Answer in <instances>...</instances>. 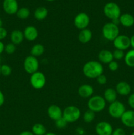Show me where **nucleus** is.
<instances>
[{"label":"nucleus","instance_id":"obj_32","mask_svg":"<svg viewBox=\"0 0 134 135\" xmlns=\"http://www.w3.org/2000/svg\"><path fill=\"white\" fill-rule=\"evenodd\" d=\"M16 51V45L13 43H8L5 46V51L7 54H13Z\"/></svg>","mask_w":134,"mask_h":135},{"label":"nucleus","instance_id":"obj_16","mask_svg":"<svg viewBox=\"0 0 134 135\" xmlns=\"http://www.w3.org/2000/svg\"><path fill=\"white\" fill-rule=\"evenodd\" d=\"M78 93L79 96L83 98H89L92 96H93L94 88L90 84H81L78 89Z\"/></svg>","mask_w":134,"mask_h":135},{"label":"nucleus","instance_id":"obj_43","mask_svg":"<svg viewBox=\"0 0 134 135\" xmlns=\"http://www.w3.org/2000/svg\"><path fill=\"white\" fill-rule=\"evenodd\" d=\"M2 26H3V21H2V20L0 18V28L3 27Z\"/></svg>","mask_w":134,"mask_h":135},{"label":"nucleus","instance_id":"obj_24","mask_svg":"<svg viewBox=\"0 0 134 135\" xmlns=\"http://www.w3.org/2000/svg\"><path fill=\"white\" fill-rule=\"evenodd\" d=\"M45 52V47L41 44H36L32 47L30 50V55L35 57L42 56Z\"/></svg>","mask_w":134,"mask_h":135},{"label":"nucleus","instance_id":"obj_46","mask_svg":"<svg viewBox=\"0 0 134 135\" xmlns=\"http://www.w3.org/2000/svg\"><path fill=\"white\" fill-rule=\"evenodd\" d=\"M131 135H134V131L133 132V133H131Z\"/></svg>","mask_w":134,"mask_h":135},{"label":"nucleus","instance_id":"obj_36","mask_svg":"<svg viewBox=\"0 0 134 135\" xmlns=\"http://www.w3.org/2000/svg\"><path fill=\"white\" fill-rule=\"evenodd\" d=\"M112 135H126V132L122 128H116L113 129Z\"/></svg>","mask_w":134,"mask_h":135},{"label":"nucleus","instance_id":"obj_11","mask_svg":"<svg viewBox=\"0 0 134 135\" xmlns=\"http://www.w3.org/2000/svg\"><path fill=\"white\" fill-rule=\"evenodd\" d=\"M112 126L107 121H100L95 126L97 135H112Z\"/></svg>","mask_w":134,"mask_h":135},{"label":"nucleus","instance_id":"obj_44","mask_svg":"<svg viewBox=\"0 0 134 135\" xmlns=\"http://www.w3.org/2000/svg\"><path fill=\"white\" fill-rule=\"evenodd\" d=\"M45 1H55V0H45Z\"/></svg>","mask_w":134,"mask_h":135},{"label":"nucleus","instance_id":"obj_10","mask_svg":"<svg viewBox=\"0 0 134 135\" xmlns=\"http://www.w3.org/2000/svg\"><path fill=\"white\" fill-rule=\"evenodd\" d=\"M112 43L115 49L125 51L130 47V38L127 35L120 34L114 40Z\"/></svg>","mask_w":134,"mask_h":135},{"label":"nucleus","instance_id":"obj_12","mask_svg":"<svg viewBox=\"0 0 134 135\" xmlns=\"http://www.w3.org/2000/svg\"><path fill=\"white\" fill-rule=\"evenodd\" d=\"M3 9L8 15H14L18 10V5L17 0H4L3 2Z\"/></svg>","mask_w":134,"mask_h":135},{"label":"nucleus","instance_id":"obj_38","mask_svg":"<svg viewBox=\"0 0 134 135\" xmlns=\"http://www.w3.org/2000/svg\"><path fill=\"white\" fill-rule=\"evenodd\" d=\"M5 103V96L3 93L0 90V107L2 106Z\"/></svg>","mask_w":134,"mask_h":135},{"label":"nucleus","instance_id":"obj_1","mask_svg":"<svg viewBox=\"0 0 134 135\" xmlns=\"http://www.w3.org/2000/svg\"><path fill=\"white\" fill-rule=\"evenodd\" d=\"M82 71L85 76L88 79H96L99 76L103 74V65L97 61H89L84 64Z\"/></svg>","mask_w":134,"mask_h":135},{"label":"nucleus","instance_id":"obj_19","mask_svg":"<svg viewBox=\"0 0 134 135\" xmlns=\"http://www.w3.org/2000/svg\"><path fill=\"white\" fill-rule=\"evenodd\" d=\"M92 37H93V33L91 30L89 28H85L80 30L78 36V39L80 43L85 44L91 40Z\"/></svg>","mask_w":134,"mask_h":135},{"label":"nucleus","instance_id":"obj_23","mask_svg":"<svg viewBox=\"0 0 134 135\" xmlns=\"http://www.w3.org/2000/svg\"><path fill=\"white\" fill-rule=\"evenodd\" d=\"M48 15V10L44 7H39L37 8L34 13V17L38 21H41L44 20Z\"/></svg>","mask_w":134,"mask_h":135},{"label":"nucleus","instance_id":"obj_34","mask_svg":"<svg viewBox=\"0 0 134 135\" xmlns=\"http://www.w3.org/2000/svg\"><path fill=\"white\" fill-rule=\"evenodd\" d=\"M96 80H97V83L100 85H105L107 83V78L104 74H102L96 79Z\"/></svg>","mask_w":134,"mask_h":135},{"label":"nucleus","instance_id":"obj_41","mask_svg":"<svg viewBox=\"0 0 134 135\" xmlns=\"http://www.w3.org/2000/svg\"><path fill=\"white\" fill-rule=\"evenodd\" d=\"M130 46L134 49V34L130 37Z\"/></svg>","mask_w":134,"mask_h":135},{"label":"nucleus","instance_id":"obj_26","mask_svg":"<svg viewBox=\"0 0 134 135\" xmlns=\"http://www.w3.org/2000/svg\"><path fill=\"white\" fill-rule=\"evenodd\" d=\"M32 132L34 135H45L47 133V129L43 124L35 123L32 126Z\"/></svg>","mask_w":134,"mask_h":135},{"label":"nucleus","instance_id":"obj_30","mask_svg":"<svg viewBox=\"0 0 134 135\" xmlns=\"http://www.w3.org/2000/svg\"><path fill=\"white\" fill-rule=\"evenodd\" d=\"M12 73V69L9 65L4 64L1 65V75L3 76H8L11 75Z\"/></svg>","mask_w":134,"mask_h":135},{"label":"nucleus","instance_id":"obj_31","mask_svg":"<svg viewBox=\"0 0 134 135\" xmlns=\"http://www.w3.org/2000/svg\"><path fill=\"white\" fill-rule=\"evenodd\" d=\"M55 124L56 127H57L58 129H64V128H65L67 126V125H68V122H67V121H66L63 117H62L61 118L59 119L58 120L55 121Z\"/></svg>","mask_w":134,"mask_h":135},{"label":"nucleus","instance_id":"obj_8","mask_svg":"<svg viewBox=\"0 0 134 135\" xmlns=\"http://www.w3.org/2000/svg\"><path fill=\"white\" fill-rule=\"evenodd\" d=\"M39 65V61L37 57H35L31 55L26 57L23 63L24 69L30 75L38 71Z\"/></svg>","mask_w":134,"mask_h":135},{"label":"nucleus","instance_id":"obj_42","mask_svg":"<svg viewBox=\"0 0 134 135\" xmlns=\"http://www.w3.org/2000/svg\"><path fill=\"white\" fill-rule=\"evenodd\" d=\"M45 135H56V134L54 133H51V132H49V133H47Z\"/></svg>","mask_w":134,"mask_h":135},{"label":"nucleus","instance_id":"obj_28","mask_svg":"<svg viewBox=\"0 0 134 135\" xmlns=\"http://www.w3.org/2000/svg\"><path fill=\"white\" fill-rule=\"evenodd\" d=\"M95 118V113L89 109L85 111L83 115V119H84V122L87 123H90L93 122Z\"/></svg>","mask_w":134,"mask_h":135},{"label":"nucleus","instance_id":"obj_21","mask_svg":"<svg viewBox=\"0 0 134 135\" xmlns=\"http://www.w3.org/2000/svg\"><path fill=\"white\" fill-rule=\"evenodd\" d=\"M24 37L23 32L21 30L16 29L13 30L10 34V40L11 43L14 44V45L20 44L23 42Z\"/></svg>","mask_w":134,"mask_h":135},{"label":"nucleus","instance_id":"obj_20","mask_svg":"<svg viewBox=\"0 0 134 135\" xmlns=\"http://www.w3.org/2000/svg\"><path fill=\"white\" fill-rule=\"evenodd\" d=\"M120 24L126 28H130L134 25V17L130 13H123L119 18Z\"/></svg>","mask_w":134,"mask_h":135},{"label":"nucleus","instance_id":"obj_17","mask_svg":"<svg viewBox=\"0 0 134 135\" xmlns=\"http://www.w3.org/2000/svg\"><path fill=\"white\" fill-rule=\"evenodd\" d=\"M24 37L25 39L30 42L35 40L38 37V29L34 26H28L24 28L23 31Z\"/></svg>","mask_w":134,"mask_h":135},{"label":"nucleus","instance_id":"obj_29","mask_svg":"<svg viewBox=\"0 0 134 135\" xmlns=\"http://www.w3.org/2000/svg\"><path fill=\"white\" fill-rule=\"evenodd\" d=\"M112 55L113 59L115 60H121V59H123L125 56L124 51L120 50H118V49H115L114 51H112Z\"/></svg>","mask_w":134,"mask_h":135},{"label":"nucleus","instance_id":"obj_27","mask_svg":"<svg viewBox=\"0 0 134 135\" xmlns=\"http://www.w3.org/2000/svg\"><path fill=\"white\" fill-rule=\"evenodd\" d=\"M17 17L20 19L24 20L26 19L29 17L30 15V11L29 10L28 8L27 7H21L20 9H18V10L17 11Z\"/></svg>","mask_w":134,"mask_h":135},{"label":"nucleus","instance_id":"obj_48","mask_svg":"<svg viewBox=\"0 0 134 135\" xmlns=\"http://www.w3.org/2000/svg\"><path fill=\"white\" fill-rule=\"evenodd\" d=\"M133 89H134V88H133Z\"/></svg>","mask_w":134,"mask_h":135},{"label":"nucleus","instance_id":"obj_33","mask_svg":"<svg viewBox=\"0 0 134 135\" xmlns=\"http://www.w3.org/2000/svg\"><path fill=\"white\" fill-rule=\"evenodd\" d=\"M108 67H109L110 71L114 72V71H116L118 69V68H119V64H118L116 61L113 60L108 64Z\"/></svg>","mask_w":134,"mask_h":135},{"label":"nucleus","instance_id":"obj_37","mask_svg":"<svg viewBox=\"0 0 134 135\" xmlns=\"http://www.w3.org/2000/svg\"><path fill=\"white\" fill-rule=\"evenodd\" d=\"M7 36V31L3 27L0 28V41L5 39Z\"/></svg>","mask_w":134,"mask_h":135},{"label":"nucleus","instance_id":"obj_6","mask_svg":"<svg viewBox=\"0 0 134 135\" xmlns=\"http://www.w3.org/2000/svg\"><path fill=\"white\" fill-rule=\"evenodd\" d=\"M126 110L124 104L118 100H116L115 102L109 104L108 108L109 115L114 119H120Z\"/></svg>","mask_w":134,"mask_h":135},{"label":"nucleus","instance_id":"obj_40","mask_svg":"<svg viewBox=\"0 0 134 135\" xmlns=\"http://www.w3.org/2000/svg\"><path fill=\"white\" fill-rule=\"evenodd\" d=\"M19 135H34L33 134V133L30 131H22L20 133Z\"/></svg>","mask_w":134,"mask_h":135},{"label":"nucleus","instance_id":"obj_25","mask_svg":"<svg viewBox=\"0 0 134 135\" xmlns=\"http://www.w3.org/2000/svg\"><path fill=\"white\" fill-rule=\"evenodd\" d=\"M124 62L129 67H134V49L129 50L126 54H125Z\"/></svg>","mask_w":134,"mask_h":135},{"label":"nucleus","instance_id":"obj_9","mask_svg":"<svg viewBox=\"0 0 134 135\" xmlns=\"http://www.w3.org/2000/svg\"><path fill=\"white\" fill-rule=\"evenodd\" d=\"M90 22L89 15L85 13H80L77 14L74 19V25L76 28L80 30L87 28Z\"/></svg>","mask_w":134,"mask_h":135},{"label":"nucleus","instance_id":"obj_39","mask_svg":"<svg viewBox=\"0 0 134 135\" xmlns=\"http://www.w3.org/2000/svg\"><path fill=\"white\" fill-rule=\"evenodd\" d=\"M5 46L3 42H2L1 41H0V55L5 51Z\"/></svg>","mask_w":134,"mask_h":135},{"label":"nucleus","instance_id":"obj_5","mask_svg":"<svg viewBox=\"0 0 134 135\" xmlns=\"http://www.w3.org/2000/svg\"><path fill=\"white\" fill-rule=\"evenodd\" d=\"M103 13L105 15L112 21L118 19L122 15L119 5L114 2L107 3L104 6Z\"/></svg>","mask_w":134,"mask_h":135},{"label":"nucleus","instance_id":"obj_35","mask_svg":"<svg viewBox=\"0 0 134 135\" xmlns=\"http://www.w3.org/2000/svg\"><path fill=\"white\" fill-rule=\"evenodd\" d=\"M127 104L129 106L134 110V93L130 94L127 99Z\"/></svg>","mask_w":134,"mask_h":135},{"label":"nucleus","instance_id":"obj_18","mask_svg":"<svg viewBox=\"0 0 134 135\" xmlns=\"http://www.w3.org/2000/svg\"><path fill=\"white\" fill-rule=\"evenodd\" d=\"M99 61L101 64H109V63L114 60L112 52L109 50H102L98 54Z\"/></svg>","mask_w":134,"mask_h":135},{"label":"nucleus","instance_id":"obj_3","mask_svg":"<svg viewBox=\"0 0 134 135\" xmlns=\"http://www.w3.org/2000/svg\"><path fill=\"white\" fill-rule=\"evenodd\" d=\"M102 35L106 40L113 42L114 40L120 35L119 27L112 22H107L102 26Z\"/></svg>","mask_w":134,"mask_h":135},{"label":"nucleus","instance_id":"obj_13","mask_svg":"<svg viewBox=\"0 0 134 135\" xmlns=\"http://www.w3.org/2000/svg\"><path fill=\"white\" fill-rule=\"evenodd\" d=\"M47 113L49 117L54 121L63 117V110L59 105L55 104H53L48 107Z\"/></svg>","mask_w":134,"mask_h":135},{"label":"nucleus","instance_id":"obj_45","mask_svg":"<svg viewBox=\"0 0 134 135\" xmlns=\"http://www.w3.org/2000/svg\"><path fill=\"white\" fill-rule=\"evenodd\" d=\"M0 75H1V65H0Z\"/></svg>","mask_w":134,"mask_h":135},{"label":"nucleus","instance_id":"obj_7","mask_svg":"<svg viewBox=\"0 0 134 135\" xmlns=\"http://www.w3.org/2000/svg\"><path fill=\"white\" fill-rule=\"evenodd\" d=\"M46 81L45 75L40 71H37L30 75V83L34 89H42L45 86Z\"/></svg>","mask_w":134,"mask_h":135},{"label":"nucleus","instance_id":"obj_47","mask_svg":"<svg viewBox=\"0 0 134 135\" xmlns=\"http://www.w3.org/2000/svg\"><path fill=\"white\" fill-rule=\"evenodd\" d=\"M0 62H1V57H0Z\"/></svg>","mask_w":134,"mask_h":135},{"label":"nucleus","instance_id":"obj_2","mask_svg":"<svg viewBox=\"0 0 134 135\" xmlns=\"http://www.w3.org/2000/svg\"><path fill=\"white\" fill-rule=\"evenodd\" d=\"M106 102L103 96L99 95H93L87 101L88 109L95 113L102 112L106 107Z\"/></svg>","mask_w":134,"mask_h":135},{"label":"nucleus","instance_id":"obj_15","mask_svg":"<svg viewBox=\"0 0 134 135\" xmlns=\"http://www.w3.org/2000/svg\"><path fill=\"white\" fill-rule=\"evenodd\" d=\"M117 94L122 96H129L131 93V88L128 83L126 81L118 82L115 88Z\"/></svg>","mask_w":134,"mask_h":135},{"label":"nucleus","instance_id":"obj_14","mask_svg":"<svg viewBox=\"0 0 134 135\" xmlns=\"http://www.w3.org/2000/svg\"><path fill=\"white\" fill-rule=\"evenodd\" d=\"M122 124L129 128L134 127V110H126L120 118Z\"/></svg>","mask_w":134,"mask_h":135},{"label":"nucleus","instance_id":"obj_4","mask_svg":"<svg viewBox=\"0 0 134 135\" xmlns=\"http://www.w3.org/2000/svg\"><path fill=\"white\" fill-rule=\"evenodd\" d=\"M81 117V111L75 105H68L63 110V117L68 122H76Z\"/></svg>","mask_w":134,"mask_h":135},{"label":"nucleus","instance_id":"obj_22","mask_svg":"<svg viewBox=\"0 0 134 135\" xmlns=\"http://www.w3.org/2000/svg\"><path fill=\"white\" fill-rule=\"evenodd\" d=\"M117 94L116 91L113 88H108L105 90L103 94V98L106 102L111 104L117 100Z\"/></svg>","mask_w":134,"mask_h":135}]
</instances>
